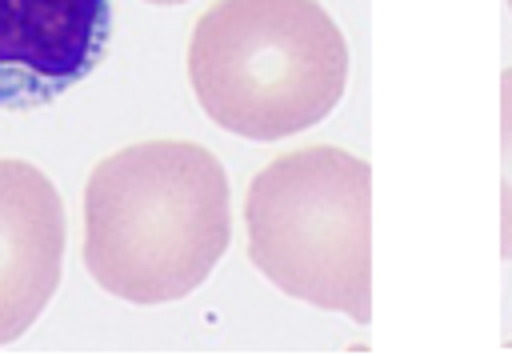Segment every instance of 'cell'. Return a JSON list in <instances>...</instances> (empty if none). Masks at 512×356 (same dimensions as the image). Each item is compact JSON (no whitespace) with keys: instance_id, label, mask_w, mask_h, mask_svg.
Segmentation results:
<instances>
[{"instance_id":"cell-4","label":"cell","mask_w":512,"mask_h":356,"mask_svg":"<svg viewBox=\"0 0 512 356\" xmlns=\"http://www.w3.org/2000/svg\"><path fill=\"white\" fill-rule=\"evenodd\" d=\"M108 40V0H0V112L48 108L104 64Z\"/></svg>"},{"instance_id":"cell-3","label":"cell","mask_w":512,"mask_h":356,"mask_svg":"<svg viewBox=\"0 0 512 356\" xmlns=\"http://www.w3.org/2000/svg\"><path fill=\"white\" fill-rule=\"evenodd\" d=\"M252 264L288 296L372 320V168L308 144L268 160L244 196Z\"/></svg>"},{"instance_id":"cell-7","label":"cell","mask_w":512,"mask_h":356,"mask_svg":"<svg viewBox=\"0 0 512 356\" xmlns=\"http://www.w3.org/2000/svg\"><path fill=\"white\" fill-rule=\"evenodd\" d=\"M148 4H184V0H148Z\"/></svg>"},{"instance_id":"cell-6","label":"cell","mask_w":512,"mask_h":356,"mask_svg":"<svg viewBox=\"0 0 512 356\" xmlns=\"http://www.w3.org/2000/svg\"><path fill=\"white\" fill-rule=\"evenodd\" d=\"M500 252L512 260V68L500 76Z\"/></svg>"},{"instance_id":"cell-8","label":"cell","mask_w":512,"mask_h":356,"mask_svg":"<svg viewBox=\"0 0 512 356\" xmlns=\"http://www.w3.org/2000/svg\"><path fill=\"white\" fill-rule=\"evenodd\" d=\"M508 8H512V0H508Z\"/></svg>"},{"instance_id":"cell-2","label":"cell","mask_w":512,"mask_h":356,"mask_svg":"<svg viewBox=\"0 0 512 356\" xmlns=\"http://www.w3.org/2000/svg\"><path fill=\"white\" fill-rule=\"evenodd\" d=\"M188 80L220 128L284 140L340 104L348 44L316 0H212L188 40Z\"/></svg>"},{"instance_id":"cell-5","label":"cell","mask_w":512,"mask_h":356,"mask_svg":"<svg viewBox=\"0 0 512 356\" xmlns=\"http://www.w3.org/2000/svg\"><path fill=\"white\" fill-rule=\"evenodd\" d=\"M64 204L28 160H0V344L20 340L60 288Z\"/></svg>"},{"instance_id":"cell-1","label":"cell","mask_w":512,"mask_h":356,"mask_svg":"<svg viewBox=\"0 0 512 356\" xmlns=\"http://www.w3.org/2000/svg\"><path fill=\"white\" fill-rule=\"evenodd\" d=\"M232 240L224 164L192 140L104 156L84 188V268L128 304H168L208 280Z\"/></svg>"}]
</instances>
